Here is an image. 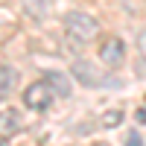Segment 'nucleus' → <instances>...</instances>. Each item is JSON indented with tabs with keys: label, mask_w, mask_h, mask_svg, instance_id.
Masks as SVG:
<instances>
[{
	"label": "nucleus",
	"mask_w": 146,
	"mask_h": 146,
	"mask_svg": "<svg viewBox=\"0 0 146 146\" xmlns=\"http://www.w3.org/2000/svg\"><path fill=\"white\" fill-rule=\"evenodd\" d=\"M64 32H67L70 41L88 44V41H94L96 35H100V21L91 18L88 12H70L64 18Z\"/></svg>",
	"instance_id": "obj_1"
},
{
	"label": "nucleus",
	"mask_w": 146,
	"mask_h": 146,
	"mask_svg": "<svg viewBox=\"0 0 146 146\" xmlns=\"http://www.w3.org/2000/svg\"><path fill=\"white\" fill-rule=\"evenodd\" d=\"M70 73H73V79H76L79 85H85V88H120V82L114 76H102L100 67L91 64L88 58H76L73 67H70Z\"/></svg>",
	"instance_id": "obj_2"
},
{
	"label": "nucleus",
	"mask_w": 146,
	"mask_h": 146,
	"mask_svg": "<svg viewBox=\"0 0 146 146\" xmlns=\"http://www.w3.org/2000/svg\"><path fill=\"white\" fill-rule=\"evenodd\" d=\"M53 102H56V91H53V85L47 79L32 82L29 88L23 91V105H27L29 111H47Z\"/></svg>",
	"instance_id": "obj_3"
},
{
	"label": "nucleus",
	"mask_w": 146,
	"mask_h": 146,
	"mask_svg": "<svg viewBox=\"0 0 146 146\" xmlns=\"http://www.w3.org/2000/svg\"><path fill=\"white\" fill-rule=\"evenodd\" d=\"M100 62L105 67H111V70H117L120 64H123L126 62V44H123V38H117V35L105 38L100 44Z\"/></svg>",
	"instance_id": "obj_4"
},
{
	"label": "nucleus",
	"mask_w": 146,
	"mask_h": 146,
	"mask_svg": "<svg viewBox=\"0 0 146 146\" xmlns=\"http://www.w3.org/2000/svg\"><path fill=\"white\" fill-rule=\"evenodd\" d=\"M23 129V120L21 114L15 111V108H0V137H12V135H18V131Z\"/></svg>",
	"instance_id": "obj_5"
},
{
	"label": "nucleus",
	"mask_w": 146,
	"mask_h": 146,
	"mask_svg": "<svg viewBox=\"0 0 146 146\" xmlns=\"http://www.w3.org/2000/svg\"><path fill=\"white\" fill-rule=\"evenodd\" d=\"M15 82H18V73H15V67L3 64V67H0V102H3L6 96L12 94V88H15Z\"/></svg>",
	"instance_id": "obj_6"
},
{
	"label": "nucleus",
	"mask_w": 146,
	"mask_h": 146,
	"mask_svg": "<svg viewBox=\"0 0 146 146\" xmlns=\"http://www.w3.org/2000/svg\"><path fill=\"white\" fill-rule=\"evenodd\" d=\"M44 79H47V82L53 85L56 96H67V94H70V79L64 76V73H47Z\"/></svg>",
	"instance_id": "obj_7"
},
{
	"label": "nucleus",
	"mask_w": 146,
	"mask_h": 146,
	"mask_svg": "<svg viewBox=\"0 0 146 146\" xmlns=\"http://www.w3.org/2000/svg\"><path fill=\"white\" fill-rule=\"evenodd\" d=\"M23 9H27V15L41 21L47 15V9H50V0H23Z\"/></svg>",
	"instance_id": "obj_8"
},
{
	"label": "nucleus",
	"mask_w": 146,
	"mask_h": 146,
	"mask_svg": "<svg viewBox=\"0 0 146 146\" xmlns=\"http://www.w3.org/2000/svg\"><path fill=\"white\" fill-rule=\"evenodd\" d=\"M100 126H102V129H117V126H123V111H120V108L105 111V114L100 117Z\"/></svg>",
	"instance_id": "obj_9"
},
{
	"label": "nucleus",
	"mask_w": 146,
	"mask_h": 146,
	"mask_svg": "<svg viewBox=\"0 0 146 146\" xmlns=\"http://www.w3.org/2000/svg\"><path fill=\"white\" fill-rule=\"evenodd\" d=\"M137 50H140V56L146 58V27L137 32Z\"/></svg>",
	"instance_id": "obj_10"
},
{
	"label": "nucleus",
	"mask_w": 146,
	"mask_h": 146,
	"mask_svg": "<svg viewBox=\"0 0 146 146\" xmlns=\"http://www.w3.org/2000/svg\"><path fill=\"white\" fill-rule=\"evenodd\" d=\"M126 146H143V143H140V135H137V131H129V135H126Z\"/></svg>",
	"instance_id": "obj_11"
},
{
	"label": "nucleus",
	"mask_w": 146,
	"mask_h": 146,
	"mask_svg": "<svg viewBox=\"0 0 146 146\" xmlns=\"http://www.w3.org/2000/svg\"><path fill=\"white\" fill-rule=\"evenodd\" d=\"M137 123H146V108H140V111H137Z\"/></svg>",
	"instance_id": "obj_12"
},
{
	"label": "nucleus",
	"mask_w": 146,
	"mask_h": 146,
	"mask_svg": "<svg viewBox=\"0 0 146 146\" xmlns=\"http://www.w3.org/2000/svg\"><path fill=\"white\" fill-rule=\"evenodd\" d=\"M0 146H6V137H3V140H0Z\"/></svg>",
	"instance_id": "obj_13"
},
{
	"label": "nucleus",
	"mask_w": 146,
	"mask_h": 146,
	"mask_svg": "<svg viewBox=\"0 0 146 146\" xmlns=\"http://www.w3.org/2000/svg\"><path fill=\"white\" fill-rule=\"evenodd\" d=\"M94 146H108V143H94Z\"/></svg>",
	"instance_id": "obj_14"
}]
</instances>
